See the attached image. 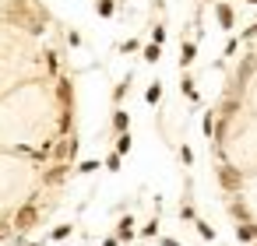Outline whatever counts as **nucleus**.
I'll return each instance as SVG.
<instances>
[{
	"label": "nucleus",
	"mask_w": 257,
	"mask_h": 246,
	"mask_svg": "<svg viewBox=\"0 0 257 246\" xmlns=\"http://www.w3.org/2000/svg\"><path fill=\"white\" fill-rule=\"evenodd\" d=\"M215 15H218V25L222 29H232V8L229 4H215Z\"/></svg>",
	"instance_id": "20e7f679"
},
{
	"label": "nucleus",
	"mask_w": 257,
	"mask_h": 246,
	"mask_svg": "<svg viewBox=\"0 0 257 246\" xmlns=\"http://www.w3.org/2000/svg\"><path fill=\"white\" fill-rule=\"evenodd\" d=\"M95 169H99V162H95V158H88V162H81V165H78V172H81V176H88V172H95Z\"/></svg>",
	"instance_id": "f3484780"
},
{
	"label": "nucleus",
	"mask_w": 257,
	"mask_h": 246,
	"mask_svg": "<svg viewBox=\"0 0 257 246\" xmlns=\"http://www.w3.org/2000/svg\"><path fill=\"white\" fill-rule=\"evenodd\" d=\"M145 99H148V102L155 106V102L162 99V85H159V81H152V85H148V92H145Z\"/></svg>",
	"instance_id": "9d476101"
},
{
	"label": "nucleus",
	"mask_w": 257,
	"mask_h": 246,
	"mask_svg": "<svg viewBox=\"0 0 257 246\" xmlns=\"http://www.w3.org/2000/svg\"><path fill=\"white\" fill-rule=\"evenodd\" d=\"M180 158H183V162H187V165H190V162H194V155H190V148H187V144H183V148H180Z\"/></svg>",
	"instance_id": "393cba45"
},
{
	"label": "nucleus",
	"mask_w": 257,
	"mask_h": 246,
	"mask_svg": "<svg viewBox=\"0 0 257 246\" xmlns=\"http://www.w3.org/2000/svg\"><path fill=\"white\" fill-rule=\"evenodd\" d=\"M253 36H257V25H250V29L243 32V39H253Z\"/></svg>",
	"instance_id": "bb28decb"
},
{
	"label": "nucleus",
	"mask_w": 257,
	"mask_h": 246,
	"mask_svg": "<svg viewBox=\"0 0 257 246\" xmlns=\"http://www.w3.org/2000/svg\"><path fill=\"white\" fill-rule=\"evenodd\" d=\"M194 57H197V46H194V43H183V50H180V67H190Z\"/></svg>",
	"instance_id": "39448f33"
},
{
	"label": "nucleus",
	"mask_w": 257,
	"mask_h": 246,
	"mask_svg": "<svg viewBox=\"0 0 257 246\" xmlns=\"http://www.w3.org/2000/svg\"><path fill=\"white\" fill-rule=\"evenodd\" d=\"M106 169H109V172H120V155H116V151L106 158Z\"/></svg>",
	"instance_id": "6ab92c4d"
},
{
	"label": "nucleus",
	"mask_w": 257,
	"mask_h": 246,
	"mask_svg": "<svg viewBox=\"0 0 257 246\" xmlns=\"http://www.w3.org/2000/svg\"><path fill=\"white\" fill-rule=\"evenodd\" d=\"M116 242H120V239H116V235H109V239H106L102 246H116Z\"/></svg>",
	"instance_id": "cd10ccee"
},
{
	"label": "nucleus",
	"mask_w": 257,
	"mask_h": 246,
	"mask_svg": "<svg viewBox=\"0 0 257 246\" xmlns=\"http://www.w3.org/2000/svg\"><path fill=\"white\" fill-rule=\"evenodd\" d=\"M141 235H159V221H155V218H152V221H148V225H145V228H141Z\"/></svg>",
	"instance_id": "aec40b11"
},
{
	"label": "nucleus",
	"mask_w": 257,
	"mask_h": 246,
	"mask_svg": "<svg viewBox=\"0 0 257 246\" xmlns=\"http://www.w3.org/2000/svg\"><path fill=\"white\" fill-rule=\"evenodd\" d=\"M116 239H134V218L127 214V218H120V225H116Z\"/></svg>",
	"instance_id": "7ed1b4c3"
},
{
	"label": "nucleus",
	"mask_w": 257,
	"mask_h": 246,
	"mask_svg": "<svg viewBox=\"0 0 257 246\" xmlns=\"http://www.w3.org/2000/svg\"><path fill=\"white\" fill-rule=\"evenodd\" d=\"M127 81H131V78H127ZM127 81H123V85H116V92H113V99H116V102L127 95Z\"/></svg>",
	"instance_id": "b1692460"
},
{
	"label": "nucleus",
	"mask_w": 257,
	"mask_h": 246,
	"mask_svg": "<svg viewBox=\"0 0 257 246\" xmlns=\"http://www.w3.org/2000/svg\"><path fill=\"white\" fill-rule=\"evenodd\" d=\"M208 4H218V0H208Z\"/></svg>",
	"instance_id": "c85d7f7f"
},
{
	"label": "nucleus",
	"mask_w": 257,
	"mask_h": 246,
	"mask_svg": "<svg viewBox=\"0 0 257 246\" xmlns=\"http://www.w3.org/2000/svg\"><path fill=\"white\" fill-rule=\"evenodd\" d=\"M127 127H131V116H127L123 109H116V113H113V130H116V134H127Z\"/></svg>",
	"instance_id": "423d86ee"
},
{
	"label": "nucleus",
	"mask_w": 257,
	"mask_h": 246,
	"mask_svg": "<svg viewBox=\"0 0 257 246\" xmlns=\"http://www.w3.org/2000/svg\"><path fill=\"white\" fill-rule=\"evenodd\" d=\"M60 99L71 102V81H60Z\"/></svg>",
	"instance_id": "5701e85b"
},
{
	"label": "nucleus",
	"mask_w": 257,
	"mask_h": 246,
	"mask_svg": "<svg viewBox=\"0 0 257 246\" xmlns=\"http://www.w3.org/2000/svg\"><path fill=\"white\" fill-rule=\"evenodd\" d=\"M246 4H257V0H246Z\"/></svg>",
	"instance_id": "c756f323"
},
{
	"label": "nucleus",
	"mask_w": 257,
	"mask_h": 246,
	"mask_svg": "<svg viewBox=\"0 0 257 246\" xmlns=\"http://www.w3.org/2000/svg\"><path fill=\"white\" fill-rule=\"evenodd\" d=\"M162 39H166V29H162V25H155V29H152V43H155V46H162Z\"/></svg>",
	"instance_id": "a211bd4d"
},
{
	"label": "nucleus",
	"mask_w": 257,
	"mask_h": 246,
	"mask_svg": "<svg viewBox=\"0 0 257 246\" xmlns=\"http://www.w3.org/2000/svg\"><path fill=\"white\" fill-rule=\"evenodd\" d=\"M36 225H39V207H36V204H25V207L15 214V221H11L15 232H29V228H36Z\"/></svg>",
	"instance_id": "f257e3e1"
},
{
	"label": "nucleus",
	"mask_w": 257,
	"mask_h": 246,
	"mask_svg": "<svg viewBox=\"0 0 257 246\" xmlns=\"http://www.w3.org/2000/svg\"><path fill=\"white\" fill-rule=\"evenodd\" d=\"M11 232H15V228H11V221H0V242L11 239Z\"/></svg>",
	"instance_id": "412c9836"
},
{
	"label": "nucleus",
	"mask_w": 257,
	"mask_h": 246,
	"mask_svg": "<svg viewBox=\"0 0 257 246\" xmlns=\"http://www.w3.org/2000/svg\"><path fill=\"white\" fill-rule=\"evenodd\" d=\"M127 151H131V130L116 137V155H127Z\"/></svg>",
	"instance_id": "ddd939ff"
},
{
	"label": "nucleus",
	"mask_w": 257,
	"mask_h": 246,
	"mask_svg": "<svg viewBox=\"0 0 257 246\" xmlns=\"http://www.w3.org/2000/svg\"><path fill=\"white\" fill-rule=\"evenodd\" d=\"M229 214H232L239 225H250V214H246V207H243V204H229Z\"/></svg>",
	"instance_id": "0eeeda50"
},
{
	"label": "nucleus",
	"mask_w": 257,
	"mask_h": 246,
	"mask_svg": "<svg viewBox=\"0 0 257 246\" xmlns=\"http://www.w3.org/2000/svg\"><path fill=\"white\" fill-rule=\"evenodd\" d=\"M71 232H74V228H71V225H57V228H53V232H50V235H53V239H57V242H60V239H67V235H71Z\"/></svg>",
	"instance_id": "dca6fc26"
},
{
	"label": "nucleus",
	"mask_w": 257,
	"mask_h": 246,
	"mask_svg": "<svg viewBox=\"0 0 257 246\" xmlns=\"http://www.w3.org/2000/svg\"><path fill=\"white\" fill-rule=\"evenodd\" d=\"M64 176H67V165H57V169H53V172L46 176V183H60Z\"/></svg>",
	"instance_id": "2eb2a0df"
},
{
	"label": "nucleus",
	"mask_w": 257,
	"mask_h": 246,
	"mask_svg": "<svg viewBox=\"0 0 257 246\" xmlns=\"http://www.w3.org/2000/svg\"><path fill=\"white\" fill-rule=\"evenodd\" d=\"M218 183H222V190L239 193V186H243V172L232 169V165H222V169H218Z\"/></svg>",
	"instance_id": "f03ea898"
},
{
	"label": "nucleus",
	"mask_w": 257,
	"mask_h": 246,
	"mask_svg": "<svg viewBox=\"0 0 257 246\" xmlns=\"http://www.w3.org/2000/svg\"><path fill=\"white\" fill-rule=\"evenodd\" d=\"M99 18H113V11H116V4H113V0H99Z\"/></svg>",
	"instance_id": "f8f14e48"
},
{
	"label": "nucleus",
	"mask_w": 257,
	"mask_h": 246,
	"mask_svg": "<svg viewBox=\"0 0 257 246\" xmlns=\"http://www.w3.org/2000/svg\"><path fill=\"white\" fill-rule=\"evenodd\" d=\"M194 225H197V232H201V239H215V228H211L208 221H201V218H197Z\"/></svg>",
	"instance_id": "4468645a"
},
{
	"label": "nucleus",
	"mask_w": 257,
	"mask_h": 246,
	"mask_svg": "<svg viewBox=\"0 0 257 246\" xmlns=\"http://www.w3.org/2000/svg\"><path fill=\"white\" fill-rule=\"evenodd\" d=\"M253 246H257V242H253Z\"/></svg>",
	"instance_id": "2f4dec72"
},
{
	"label": "nucleus",
	"mask_w": 257,
	"mask_h": 246,
	"mask_svg": "<svg viewBox=\"0 0 257 246\" xmlns=\"http://www.w3.org/2000/svg\"><path fill=\"white\" fill-rule=\"evenodd\" d=\"M29 246H39V242H29Z\"/></svg>",
	"instance_id": "7c9ffc66"
},
{
	"label": "nucleus",
	"mask_w": 257,
	"mask_h": 246,
	"mask_svg": "<svg viewBox=\"0 0 257 246\" xmlns=\"http://www.w3.org/2000/svg\"><path fill=\"white\" fill-rule=\"evenodd\" d=\"M74 151H78V141H74V137H71V141H64V144H60V148H57V158H71V155H74Z\"/></svg>",
	"instance_id": "6e6552de"
},
{
	"label": "nucleus",
	"mask_w": 257,
	"mask_h": 246,
	"mask_svg": "<svg viewBox=\"0 0 257 246\" xmlns=\"http://www.w3.org/2000/svg\"><path fill=\"white\" fill-rule=\"evenodd\" d=\"M159 57H162V46L148 43V46H145V60H148V64H159Z\"/></svg>",
	"instance_id": "1a4fd4ad"
},
{
	"label": "nucleus",
	"mask_w": 257,
	"mask_h": 246,
	"mask_svg": "<svg viewBox=\"0 0 257 246\" xmlns=\"http://www.w3.org/2000/svg\"><path fill=\"white\" fill-rule=\"evenodd\" d=\"M159 242H162V246H180V239H173V235H162Z\"/></svg>",
	"instance_id": "a878e982"
},
{
	"label": "nucleus",
	"mask_w": 257,
	"mask_h": 246,
	"mask_svg": "<svg viewBox=\"0 0 257 246\" xmlns=\"http://www.w3.org/2000/svg\"><path fill=\"white\" fill-rule=\"evenodd\" d=\"M236 239L239 242H253V225H236Z\"/></svg>",
	"instance_id": "9b49d317"
},
{
	"label": "nucleus",
	"mask_w": 257,
	"mask_h": 246,
	"mask_svg": "<svg viewBox=\"0 0 257 246\" xmlns=\"http://www.w3.org/2000/svg\"><path fill=\"white\" fill-rule=\"evenodd\" d=\"M183 92H187L190 99H197V88H194V81H190V78H183Z\"/></svg>",
	"instance_id": "4be33fe9"
}]
</instances>
